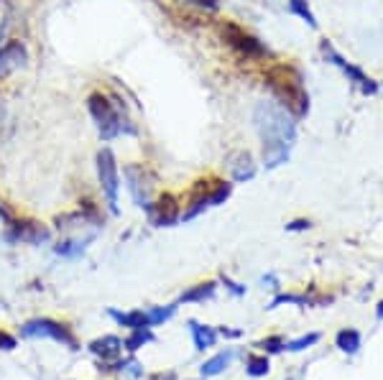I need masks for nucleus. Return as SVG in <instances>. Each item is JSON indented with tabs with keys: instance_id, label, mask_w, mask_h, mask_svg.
<instances>
[{
	"instance_id": "11",
	"label": "nucleus",
	"mask_w": 383,
	"mask_h": 380,
	"mask_svg": "<svg viewBox=\"0 0 383 380\" xmlns=\"http://www.w3.org/2000/svg\"><path fill=\"white\" fill-rule=\"evenodd\" d=\"M26 62H28V49H26L23 41L21 38L6 41V44L0 46V80L13 75V72H18V69H23Z\"/></svg>"
},
{
	"instance_id": "33",
	"label": "nucleus",
	"mask_w": 383,
	"mask_h": 380,
	"mask_svg": "<svg viewBox=\"0 0 383 380\" xmlns=\"http://www.w3.org/2000/svg\"><path fill=\"white\" fill-rule=\"evenodd\" d=\"M376 319L378 322L383 319V301H378V306H376Z\"/></svg>"
},
{
	"instance_id": "26",
	"label": "nucleus",
	"mask_w": 383,
	"mask_h": 380,
	"mask_svg": "<svg viewBox=\"0 0 383 380\" xmlns=\"http://www.w3.org/2000/svg\"><path fill=\"white\" fill-rule=\"evenodd\" d=\"M258 347L264 349V352H281L284 340L281 337H269V340H264V342H258Z\"/></svg>"
},
{
	"instance_id": "23",
	"label": "nucleus",
	"mask_w": 383,
	"mask_h": 380,
	"mask_svg": "<svg viewBox=\"0 0 383 380\" xmlns=\"http://www.w3.org/2000/svg\"><path fill=\"white\" fill-rule=\"evenodd\" d=\"M149 322H151V327H158L163 325V322H169L171 317L176 314V304H169V306H151L149 309Z\"/></svg>"
},
{
	"instance_id": "25",
	"label": "nucleus",
	"mask_w": 383,
	"mask_h": 380,
	"mask_svg": "<svg viewBox=\"0 0 383 380\" xmlns=\"http://www.w3.org/2000/svg\"><path fill=\"white\" fill-rule=\"evenodd\" d=\"M105 370H118V373H123L126 370L128 375H133V378H141L144 375V368H141V362L139 360H123V362H113V365H107Z\"/></svg>"
},
{
	"instance_id": "16",
	"label": "nucleus",
	"mask_w": 383,
	"mask_h": 380,
	"mask_svg": "<svg viewBox=\"0 0 383 380\" xmlns=\"http://www.w3.org/2000/svg\"><path fill=\"white\" fill-rule=\"evenodd\" d=\"M232 357H235V352H232V349H225V352H217L215 357L205 360V362H202V368H200L202 378H215V375L225 373V370L230 368Z\"/></svg>"
},
{
	"instance_id": "19",
	"label": "nucleus",
	"mask_w": 383,
	"mask_h": 380,
	"mask_svg": "<svg viewBox=\"0 0 383 380\" xmlns=\"http://www.w3.org/2000/svg\"><path fill=\"white\" fill-rule=\"evenodd\" d=\"M90 240H62L59 245H54V253L62 258H80L87 250Z\"/></svg>"
},
{
	"instance_id": "9",
	"label": "nucleus",
	"mask_w": 383,
	"mask_h": 380,
	"mask_svg": "<svg viewBox=\"0 0 383 380\" xmlns=\"http://www.w3.org/2000/svg\"><path fill=\"white\" fill-rule=\"evenodd\" d=\"M8 243H26V245H44L51 240V230L36 219H11L8 222Z\"/></svg>"
},
{
	"instance_id": "4",
	"label": "nucleus",
	"mask_w": 383,
	"mask_h": 380,
	"mask_svg": "<svg viewBox=\"0 0 383 380\" xmlns=\"http://www.w3.org/2000/svg\"><path fill=\"white\" fill-rule=\"evenodd\" d=\"M95 166H97V181H100V189L105 194L107 210L110 215H120L118 207V194H120V168L118 158L110 148L97 151V158H95Z\"/></svg>"
},
{
	"instance_id": "24",
	"label": "nucleus",
	"mask_w": 383,
	"mask_h": 380,
	"mask_svg": "<svg viewBox=\"0 0 383 380\" xmlns=\"http://www.w3.org/2000/svg\"><path fill=\"white\" fill-rule=\"evenodd\" d=\"M320 342V335L317 332H312V335H304L299 337V340H291V342H284V349H289V352H302V349L312 347V344Z\"/></svg>"
},
{
	"instance_id": "12",
	"label": "nucleus",
	"mask_w": 383,
	"mask_h": 380,
	"mask_svg": "<svg viewBox=\"0 0 383 380\" xmlns=\"http://www.w3.org/2000/svg\"><path fill=\"white\" fill-rule=\"evenodd\" d=\"M227 171H230L232 181H251L256 176V161L248 151H235L227 156Z\"/></svg>"
},
{
	"instance_id": "7",
	"label": "nucleus",
	"mask_w": 383,
	"mask_h": 380,
	"mask_svg": "<svg viewBox=\"0 0 383 380\" xmlns=\"http://www.w3.org/2000/svg\"><path fill=\"white\" fill-rule=\"evenodd\" d=\"M123 179H126V187L131 192L136 207L146 210V207L153 202V174L144 163H128L123 168Z\"/></svg>"
},
{
	"instance_id": "2",
	"label": "nucleus",
	"mask_w": 383,
	"mask_h": 380,
	"mask_svg": "<svg viewBox=\"0 0 383 380\" xmlns=\"http://www.w3.org/2000/svg\"><path fill=\"white\" fill-rule=\"evenodd\" d=\"M266 87L271 89L276 105L291 112L296 120L307 118L309 112V92L304 87L302 75L291 64H274L266 69Z\"/></svg>"
},
{
	"instance_id": "10",
	"label": "nucleus",
	"mask_w": 383,
	"mask_h": 380,
	"mask_svg": "<svg viewBox=\"0 0 383 380\" xmlns=\"http://www.w3.org/2000/svg\"><path fill=\"white\" fill-rule=\"evenodd\" d=\"M146 212H149L151 224H156V227H171L182 219V210H179V202H176L174 194H158L156 200L146 207Z\"/></svg>"
},
{
	"instance_id": "15",
	"label": "nucleus",
	"mask_w": 383,
	"mask_h": 380,
	"mask_svg": "<svg viewBox=\"0 0 383 380\" xmlns=\"http://www.w3.org/2000/svg\"><path fill=\"white\" fill-rule=\"evenodd\" d=\"M189 332H192V340H195V349H200V352L215 347L217 337H220L217 330H212V327L207 325H200L197 319H189Z\"/></svg>"
},
{
	"instance_id": "8",
	"label": "nucleus",
	"mask_w": 383,
	"mask_h": 380,
	"mask_svg": "<svg viewBox=\"0 0 383 380\" xmlns=\"http://www.w3.org/2000/svg\"><path fill=\"white\" fill-rule=\"evenodd\" d=\"M21 335L28 337V340H57V342L67 344V347L77 349V340L70 332V327L62 325V322H54V319H31L21 327Z\"/></svg>"
},
{
	"instance_id": "1",
	"label": "nucleus",
	"mask_w": 383,
	"mask_h": 380,
	"mask_svg": "<svg viewBox=\"0 0 383 380\" xmlns=\"http://www.w3.org/2000/svg\"><path fill=\"white\" fill-rule=\"evenodd\" d=\"M258 138H261V161L269 168H279L289 161L296 141V118L276 102H258L253 110Z\"/></svg>"
},
{
	"instance_id": "31",
	"label": "nucleus",
	"mask_w": 383,
	"mask_h": 380,
	"mask_svg": "<svg viewBox=\"0 0 383 380\" xmlns=\"http://www.w3.org/2000/svg\"><path fill=\"white\" fill-rule=\"evenodd\" d=\"M217 335H222V337H240L243 332H240V330H227V327H220V330H217Z\"/></svg>"
},
{
	"instance_id": "28",
	"label": "nucleus",
	"mask_w": 383,
	"mask_h": 380,
	"mask_svg": "<svg viewBox=\"0 0 383 380\" xmlns=\"http://www.w3.org/2000/svg\"><path fill=\"white\" fill-rule=\"evenodd\" d=\"M309 227H312V222H309V219H291V222L286 224V230H289V232L309 230Z\"/></svg>"
},
{
	"instance_id": "27",
	"label": "nucleus",
	"mask_w": 383,
	"mask_h": 380,
	"mask_svg": "<svg viewBox=\"0 0 383 380\" xmlns=\"http://www.w3.org/2000/svg\"><path fill=\"white\" fill-rule=\"evenodd\" d=\"M184 3L202 8V11H217V6H220V0H184Z\"/></svg>"
},
{
	"instance_id": "13",
	"label": "nucleus",
	"mask_w": 383,
	"mask_h": 380,
	"mask_svg": "<svg viewBox=\"0 0 383 380\" xmlns=\"http://www.w3.org/2000/svg\"><path fill=\"white\" fill-rule=\"evenodd\" d=\"M123 340L115 335H105L100 337V340H95V342H90V352L97 357H102V362H110V360H118L120 352H123Z\"/></svg>"
},
{
	"instance_id": "5",
	"label": "nucleus",
	"mask_w": 383,
	"mask_h": 380,
	"mask_svg": "<svg viewBox=\"0 0 383 380\" xmlns=\"http://www.w3.org/2000/svg\"><path fill=\"white\" fill-rule=\"evenodd\" d=\"M217 31H220L222 41H225L232 51H238L240 56H245V59H264V56L269 54V49H266L253 33L245 31L243 26L235 23V21H227V18L220 21V23H217Z\"/></svg>"
},
{
	"instance_id": "29",
	"label": "nucleus",
	"mask_w": 383,
	"mask_h": 380,
	"mask_svg": "<svg viewBox=\"0 0 383 380\" xmlns=\"http://www.w3.org/2000/svg\"><path fill=\"white\" fill-rule=\"evenodd\" d=\"M0 349H16V337L8 332H0Z\"/></svg>"
},
{
	"instance_id": "32",
	"label": "nucleus",
	"mask_w": 383,
	"mask_h": 380,
	"mask_svg": "<svg viewBox=\"0 0 383 380\" xmlns=\"http://www.w3.org/2000/svg\"><path fill=\"white\" fill-rule=\"evenodd\" d=\"M0 217L6 219V222H11V219H13V215H11V210H8V207H6V205H3V202H0Z\"/></svg>"
},
{
	"instance_id": "20",
	"label": "nucleus",
	"mask_w": 383,
	"mask_h": 380,
	"mask_svg": "<svg viewBox=\"0 0 383 380\" xmlns=\"http://www.w3.org/2000/svg\"><path fill=\"white\" fill-rule=\"evenodd\" d=\"M286 6H289V13H294L296 18H302L309 28H317V18H314V13L307 0H286Z\"/></svg>"
},
{
	"instance_id": "34",
	"label": "nucleus",
	"mask_w": 383,
	"mask_h": 380,
	"mask_svg": "<svg viewBox=\"0 0 383 380\" xmlns=\"http://www.w3.org/2000/svg\"><path fill=\"white\" fill-rule=\"evenodd\" d=\"M151 380H174V375H171V373H166V375H156V378H151Z\"/></svg>"
},
{
	"instance_id": "22",
	"label": "nucleus",
	"mask_w": 383,
	"mask_h": 380,
	"mask_svg": "<svg viewBox=\"0 0 383 380\" xmlns=\"http://www.w3.org/2000/svg\"><path fill=\"white\" fill-rule=\"evenodd\" d=\"M153 340L151 330H133L131 337L128 340H123V347L128 349V352H136V349H141L144 344H149Z\"/></svg>"
},
{
	"instance_id": "14",
	"label": "nucleus",
	"mask_w": 383,
	"mask_h": 380,
	"mask_svg": "<svg viewBox=\"0 0 383 380\" xmlns=\"http://www.w3.org/2000/svg\"><path fill=\"white\" fill-rule=\"evenodd\" d=\"M110 317L118 322L120 327H126V330H151V322H149V314L136 309V312H118V309H110Z\"/></svg>"
},
{
	"instance_id": "21",
	"label": "nucleus",
	"mask_w": 383,
	"mask_h": 380,
	"mask_svg": "<svg viewBox=\"0 0 383 380\" xmlns=\"http://www.w3.org/2000/svg\"><path fill=\"white\" fill-rule=\"evenodd\" d=\"M269 370L271 362L266 355H251L248 362H245V373L251 375V378H264V375H269Z\"/></svg>"
},
{
	"instance_id": "17",
	"label": "nucleus",
	"mask_w": 383,
	"mask_h": 380,
	"mask_svg": "<svg viewBox=\"0 0 383 380\" xmlns=\"http://www.w3.org/2000/svg\"><path fill=\"white\" fill-rule=\"evenodd\" d=\"M215 288H217V283L215 281H205V283H195L192 288H187V291L179 296V301L182 304H192V301H205V299H212L215 296Z\"/></svg>"
},
{
	"instance_id": "6",
	"label": "nucleus",
	"mask_w": 383,
	"mask_h": 380,
	"mask_svg": "<svg viewBox=\"0 0 383 380\" xmlns=\"http://www.w3.org/2000/svg\"><path fill=\"white\" fill-rule=\"evenodd\" d=\"M320 51H322V56H325L327 62L333 64V67H338L340 72L347 77V82H352V85H355V87H358L363 94H376L378 89H381V87H378V82L371 80L363 69L355 67V64H350V62H345V56H340L327 38H325V41H320Z\"/></svg>"
},
{
	"instance_id": "3",
	"label": "nucleus",
	"mask_w": 383,
	"mask_h": 380,
	"mask_svg": "<svg viewBox=\"0 0 383 380\" xmlns=\"http://www.w3.org/2000/svg\"><path fill=\"white\" fill-rule=\"evenodd\" d=\"M87 112L90 118H92L95 128L100 133L102 141H113L118 136H133L136 128L131 125V120L118 110V105L113 102V97H107L105 92H92L87 97Z\"/></svg>"
},
{
	"instance_id": "30",
	"label": "nucleus",
	"mask_w": 383,
	"mask_h": 380,
	"mask_svg": "<svg viewBox=\"0 0 383 380\" xmlns=\"http://www.w3.org/2000/svg\"><path fill=\"white\" fill-rule=\"evenodd\" d=\"M222 283H225V286L230 288V291L235 293V296H243V293H245V286H240V283L230 281V278H227V276H222Z\"/></svg>"
},
{
	"instance_id": "18",
	"label": "nucleus",
	"mask_w": 383,
	"mask_h": 380,
	"mask_svg": "<svg viewBox=\"0 0 383 380\" xmlns=\"http://www.w3.org/2000/svg\"><path fill=\"white\" fill-rule=\"evenodd\" d=\"M360 342H363V337H360L358 330H340L338 337H335V344H338V349H342V352H347V355H355L360 349Z\"/></svg>"
}]
</instances>
